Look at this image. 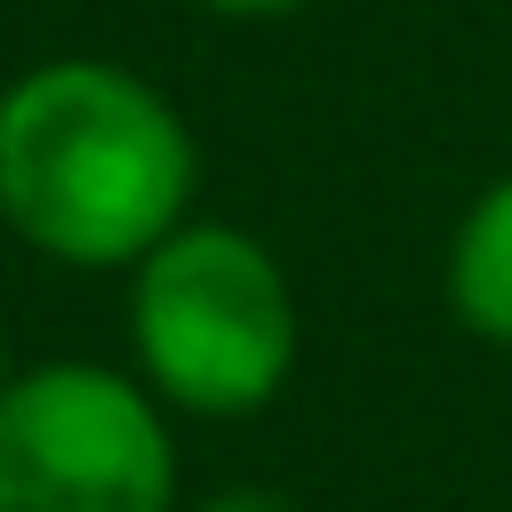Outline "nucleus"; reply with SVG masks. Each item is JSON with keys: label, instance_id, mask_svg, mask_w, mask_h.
Returning <instances> with one entry per match:
<instances>
[{"label": "nucleus", "instance_id": "nucleus-1", "mask_svg": "<svg viewBox=\"0 0 512 512\" xmlns=\"http://www.w3.org/2000/svg\"><path fill=\"white\" fill-rule=\"evenodd\" d=\"M192 200V136L120 64H40L0 96V216L56 264H144Z\"/></svg>", "mask_w": 512, "mask_h": 512}, {"label": "nucleus", "instance_id": "nucleus-2", "mask_svg": "<svg viewBox=\"0 0 512 512\" xmlns=\"http://www.w3.org/2000/svg\"><path fill=\"white\" fill-rule=\"evenodd\" d=\"M128 336L160 400L192 416H248L296 368V296L264 240L232 224H176L136 264Z\"/></svg>", "mask_w": 512, "mask_h": 512}, {"label": "nucleus", "instance_id": "nucleus-3", "mask_svg": "<svg viewBox=\"0 0 512 512\" xmlns=\"http://www.w3.org/2000/svg\"><path fill=\"white\" fill-rule=\"evenodd\" d=\"M176 448L160 408L88 360L0 392V512H168Z\"/></svg>", "mask_w": 512, "mask_h": 512}, {"label": "nucleus", "instance_id": "nucleus-4", "mask_svg": "<svg viewBox=\"0 0 512 512\" xmlns=\"http://www.w3.org/2000/svg\"><path fill=\"white\" fill-rule=\"evenodd\" d=\"M448 304L472 336L512 344V176L472 200L448 248Z\"/></svg>", "mask_w": 512, "mask_h": 512}, {"label": "nucleus", "instance_id": "nucleus-5", "mask_svg": "<svg viewBox=\"0 0 512 512\" xmlns=\"http://www.w3.org/2000/svg\"><path fill=\"white\" fill-rule=\"evenodd\" d=\"M208 512H296L288 496H272V488H232V496H216Z\"/></svg>", "mask_w": 512, "mask_h": 512}, {"label": "nucleus", "instance_id": "nucleus-6", "mask_svg": "<svg viewBox=\"0 0 512 512\" xmlns=\"http://www.w3.org/2000/svg\"><path fill=\"white\" fill-rule=\"evenodd\" d=\"M200 8H224V16H280V8H296V0H200Z\"/></svg>", "mask_w": 512, "mask_h": 512}, {"label": "nucleus", "instance_id": "nucleus-7", "mask_svg": "<svg viewBox=\"0 0 512 512\" xmlns=\"http://www.w3.org/2000/svg\"><path fill=\"white\" fill-rule=\"evenodd\" d=\"M0 392H8V344H0Z\"/></svg>", "mask_w": 512, "mask_h": 512}]
</instances>
